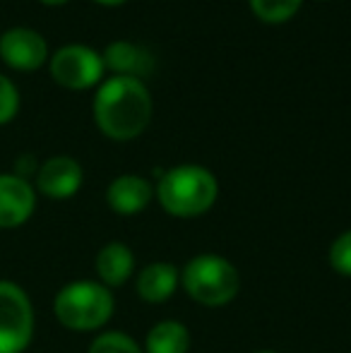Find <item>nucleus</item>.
<instances>
[{"instance_id":"1","label":"nucleus","mask_w":351,"mask_h":353,"mask_svg":"<svg viewBox=\"0 0 351 353\" xmlns=\"http://www.w3.org/2000/svg\"><path fill=\"white\" fill-rule=\"evenodd\" d=\"M152 118V97L142 79L113 74L94 97V121L111 140H132Z\"/></svg>"},{"instance_id":"2","label":"nucleus","mask_w":351,"mask_h":353,"mask_svg":"<svg viewBox=\"0 0 351 353\" xmlns=\"http://www.w3.org/2000/svg\"><path fill=\"white\" fill-rule=\"evenodd\" d=\"M219 197V183L214 173L197 163H183L161 173L157 185V200L171 216L192 219L210 212Z\"/></svg>"},{"instance_id":"3","label":"nucleus","mask_w":351,"mask_h":353,"mask_svg":"<svg viewBox=\"0 0 351 353\" xmlns=\"http://www.w3.org/2000/svg\"><path fill=\"white\" fill-rule=\"evenodd\" d=\"M113 301L111 288L101 281H70L56 293L53 312L56 320L70 332H97L111 320Z\"/></svg>"},{"instance_id":"4","label":"nucleus","mask_w":351,"mask_h":353,"mask_svg":"<svg viewBox=\"0 0 351 353\" xmlns=\"http://www.w3.org/2000/svg\"><path fill=\"white\" fill-rule=\"evenodd\" d=\"M181 286L195 303L205 307H221L241 291V274L226 257L205 252L183 267Z\"/></svg>"},{"instance_id":"5","label":"nucleus","mask_w":351,"mask_h":353,"mask_svg":"<svg viewBox=\"0 0 351 353\" xmlns=\"http://www.w3.org/2000/svg\"><path fill=\"white\" fill-rule=\"evenodd\" d=\"M37 315L19 283L0 279V353H24L34 339Z\"/></svg>"},{"instance_id":"6","label":"nucleus","mask_w":351,"mask_h":353,"mask_svg":"<svg viewBox=\"0 0 351 353\" xmlns=\"http://www.w3.org/2000/svg\"><path fill=\"white\" fill-rule=\"evenodd\" d=\"M51 77L66 89H89L103 77V58L85 43H68L51 56Z\"/></svg>"},{"instance_id":"7","label":"nucleus","mask_w":351,"mask_h":353,"mask_svg":"<svg viewBox=\"0 0 351 353\" xmlns=\"http://www.w3.org/2000/svg\"><path fill=\"white\" fill-rule=\"evenodd\" d=\"M0 58L14 70H37L46 63L48 43L37 29L12 27L0 34Z\"/></svg>"},{"instance_id":"8","label":"nucleus","mask_w":351,"mask_h":353,"mask_svg":"<svg viewBox=\"0 0 351 353\" xmlns=\"http://www.w3.org/2000/svg\"><path fill=\"white\" fill-rule=\"evenodd\" d=\"M37 210V190L17 173H0V228H17Z\"/></svg>"},{"instance_id":"9","label":"nucleus","mask_w":351,"mask_h":353,"mask_svg":"<svg viewBox=\"0 0 351 353\" xmlns=\"http://www.w3.org/2000/svg\"><path fill=\"white\" fill-rule=\"evenodd\" d=\"M85 173L72 157H51L37 171V190L51 200H70L82 188Z\"/></svg>"},{"instance_id":"10","label":"nucleus","mask_w":351,"mask_h":353,"mask_svg":"<svg viewBox=\"0 0 351 353\" xmlns=\"http://www.w3.org/2000/svg\"><path fill=\"white\" fill-rule=\"evenodd\" d=\"M152 195H154V190H152L150 181L135 176V173H126V176H118L116 181H111L106 190V202L116 214L130 216V214L145 210L152 202Z\"/></svg>"},{"instance_id":"11","label":"nucleus","mask_w":351,"mask_h":353,"mask_svg":"<svg viewBox=\"0 0 351 353\" xmlns=\"http://www.w3.org/2000/svg\"><path fill=\"white\" fill-rule=\"evenodd\" d=\"M181 270L171 262H152L137 274V296L147 303H166L178 291Z\"/></svg>"},{"instance_id":"12","label":"nucleus","mask_w":351,"mask_h":353,"mask_svg":"<svg viewBox=\"0 0 351 353\" xmlns=\"http://www.w3.org/2000/svg\"><path fill=\"white\" fill-rule=\"evenodd\" d=\"M103 68L113 70L121 77H145L154 68V58L132 41H113L103 51Z\"/></svg>"},{"instance_id":"13","label":"nucleus","mask_w":351,"mask_h":353,"mask_svg":"<svg viewBox=\"0 0 351 353\" xmlns=\"http://www.w3.org/2000/svg\"><path fill=\"white\" fill-rule=\"evenodd\" d=\"M97 274L99 281L106 288L123 286L132 274H135V255L126 243H106L97 255Z\"/></svg>"},{"instance_id":"14","label":"nucleus","mask_w":351,"mask_h":353,"mask_svg":"<svg viewBox=\"0 0 351 353\" xmlns=\"http://www.w3.org/2000/svg\"><path fill=\"white\" fill-rule=\"evenodd\" d=\"M190 332L183 322L161 320L147 332L145 353H188Z\"/></svg>"},{"instance_id":"15","label":"nucleus","mask_w":351,"mask_h":353,"mask_svg":"<svg viewBox=\"0 0 351 353\" xmlns=\"http://www.w3.org/2000/svg\"><path fill=\"white\" fill-rule=\"evenodd\" d=\"M303 0H250V8L263 22H286L296 14Z\"/></svg>"},{"instance_id":"16","label":"nucleus","mask_w":351,"mask_h":353,"mask_svg":"<svg viewBox=\"0 0 351 353\" xmlns=\"http://www.w3.org/2000/svg\"><path fill=\"white\" fill-rule=\"evenodd\" d=\"M87 353H145V349L126 332H103L92 341Z\"/></svg>"},{"instance_id":"17","label":"nucleus","mask_w":351,"mask_h":353,"mask_svg":"<svg viewBox=\"0 0 351 353\" xmlns=\"http://www.w3.org/2000/svg\"><path fill=\"white\" fill-rule=\"evenodd\" d=\"M330 267L337 274L351 279V228L339 233L332 241V245H330Z\"/></svg>"},{"instance_id":"18","label":"nucleus","mask_w":351,"mask_h":353,"mask_svg":"<svg viewBox=\"0 0 351 353\" xmlns=\"http://www.w3.org/2000/svg\"><path fill=\"white\" fill-rule=\"evenodd\" d=\"M19 111V92L12 79L0 72V125L10 123Z\"/></svg>"},{"instance_id":"19","label":"nucleus","mask_w":351,"mask_h":353,"mask_svg":"<svg viewBox=\"0 0 351 353\" xmlns=\"http://www.w3.org/2000/svg\"><path fill=\"white\" fill-rule=\"evenodd\" d=\"M97 3H101V5H121V3H126V0H97Z\"/></svg>"},{"instance_id":"20","label":"nucleus","mask_w":351,"mask_h":353,"mask_svg":"<svg viewBox=\"0 0 351 353\" xmlns=\"http://www.w3.org/2000/svg\"><path fill=\"white\" fill-rule=\"evenodd\" d=\"M41 3H46V5H63V3H68V0H41Z\"/></svg>"},{"instance_id":"21","label":"nucleus","mask_w":351,"mask_h":353,"mask_svg":"<svg viewBox=\"0 0 351 353\" xmlns=\"http://www.w3.org/2000/svg\"><path fill=\"white\" fill-rule=\"evenodd\" d=\"M255 353H277V351H255Z\"/></svg>"}]
</instances>
